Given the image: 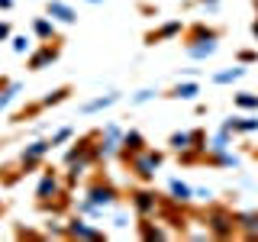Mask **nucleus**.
I'll return each instance as SVG.
<instances>
[{
  "instance_id": "1",
  "label": "nucleus",
  "mask_w": 258,
  "mask_h": 242,
  "mask_svg": "<svg viewBox=\"0 0 258 242\" xmlns=\"http://www.w3.org/2000/svg\"><path fill=\"white\" fill-rule=\"evenodd\" d=\"M204 220H207V232L213 239H232L239 232L236 213H232V210H226V207H210L207 213H204Z\"/></svg>"
},
{
  "instance_id": "2",
  "label": "nucleus",
  "mask_w": 258,
  "mask_h": 242,
  "mask_svg": "<svg viewBox=\"0 0 258 242\" xmlns=\"http://www.w3.org/2000/svg\"><path fill=\"white\" fill-rule=\"evenodd\" d=\"M126 165H129V171L139 177L142 184H149V181H155V171H158L161 165H165V152L145 149V152H139V155H133V158L126 161Z\"/></svg>"
},
{
  "instance_id": "3",
  "label": "nucleus",
  "mask_w": 258,
  "mask_h": 242,
  "mask_svg": "<svg viewBox=\"0 0 258 242\" xmlns=\"http://www.w3.org/2000/svg\"><path fill=\"white\" fill-rule=\"evenodd\" d=\"M91 204H97V207H103V210H110V207H116L119 204V191L113 188V184L107 181V177H97V181L87 188V194H84Z\"/></svg>"
},
{
  "instance_id": "4",
  "label": "nucleus",
  "mask_w": 258,
  "mask_h": 242,
  "mask_svg": "<svg viewBox=\"0 0 258 242\" xmlns=\"http://www.w3.org/2000/svg\"><path fill=\"white\" fill-rule=\"evenodd\" d=\"M64 229H68V239H81V242H103V229H97L94 223H87L84 216H71L68 223H64Z\"/></svg>"
},
{
  "instance_id": "5",
  "label": "nucleus",
  "mask_w": 258,
  "mask_h": 242,
  "mask_svg": "<svg viewBox=\"0 0 258 242\" xmlns=\"http://www.w3.org/2000/svg\"><path fill=\"white\" fill-rule=\"evenodd\" d=\"M158 194L155 191H149V188H136V191H129V204H133L136 210V216H155L158 213Z\"/></svg>"
},
{
  "instance_id": "6",
  "label": "nucleus",
  "mask_w": 258,
  "mask_h": 242,
  "mask_svg": "<svg viewBox=\"0 0 258 242\" xmlns=\"http://www.w3.org/2000/svg\"><path fill=\"white\" fill-rule=\"evenodd\" d=\"M52 149H55L52 139H36V142H29L26 149L20 152V165H23V171H32V168H39V165H42V158H45Z\"/></svg>"
},
{
  "instance_id": "7",
  "label": "nucleus",
  "mask_w": 258,
  "mask_h": 242,
  "mask_svg": "<svg viewBox=\"0 0 258 242\" xmlns=\"http://www.w3.org/2000/svg\"><path fill=\"white\" fill-rule=\"evenodd\" d=\"M58 55H61V48L55 45V42H42V45L36 48V52L29 55V62H26V65H29V71H42V68H48V65L58 62Z\"/></svg>"
},
{
  "instance_id": "8",
  "label": "nucleus",
  "mask_w": 258,
  "mask_h": 242,
  "mask_svg": "<svg viewBox=\"0 0 258 242\" xmlns=\"http://www.w3.org/2000/svg\"><path fill=\"white\" fill-rule=\"evenodd\" d=\"M181 32H184V23L181 20H168V23H161L158 29L145 32V42H149V45H158V42H168V39H177Z\"/></svg>"
},
{
  "instance_id": "9",
  "label": "nucleus",
  "mask_w": 258,
  "mask_h": 242,
  "mask_svg": "<svg viewBox=\"0 0 258 242\" xmlns=\"http://www.w3.org/2000/svg\"><path fill=\"white\" fill-rule=\"evenodd\" d=\"M45 16H52L55 23H64V26H75V23H78L75 7L64 4V0H48V4H45Z\"/></svg>"
},
{
  "instance_id": "10",
  "label": "nucleus",
  "mask_w": 258,
  "mask_h": 242,
  "mask_svg": "<svg viewBox=\"0 0 258 242\" xmlns=\"http://www.w3.org/2000/svg\"><path fill=\"white\" fill-rule=\"evenodd\" d=\"M119 152H123V142L119 139H107V136H97V142H94V158H97V165H107L110 158H119Z\"/></svg>"
},
{
  "instance_id": "11",
  "label": "nucleus",
  "mask_w": 258,
  "mask_h": 242,
  "mask_svg": "<svg viewBox=\"0 0 258 242\" xmlns=\"http://www.w3.org/2000/svg\"><path fill=\"white\" fill-rule=\"evenodd\" d=\"M149 149V142H145V136L139 133V129H126L123 133V152H119V158L129 161L133 155H139V152Z\"/></svg>"
},
{
  "instance_id": "12",
  "label": "nucleus",
  "mask_w": 258,
  "mask_h": 242,
  "mask_svg": "<svg viewBox=\"0 0 258 242\" xmlns=\"http://www.w3.org/2000/svg\"><path fill=\"white\" fill-rule=\"evenodd\" d=\"M61 191V177L55 168H48V171H42V177H39V184H36V200H48V197H55V194Z\"/></svg>"
},
{
  "instance_id": "13",
  "label": "nucleus",
  "mask_w": 258,
  "mask_h": 242,
  "mask_svg": "<svg viewBox=\"0 0 258 242\" xmlns=\"http://www.w3.org/2000/svg\"><path fill=\"white\" fill-rule=\"evenodd\" d=\"M236 226L245 239L258 236V210H236Z\"/></svg>"
},
{
  "instance_id": "14",
  "label": "nucleus",
  "mask_w": 258,
  "mask_h": 242,
  "mask_svg": "<svg viewBox=\"0 0 258 242\" xmlns=\"http://www.w3.org/2000/svg\"><path fill=\"white\" fill-rule=\"evenodd\" d=\"M223 129L252 136V133H258V113H255V116H229V119H223Z\"/></svg>"
},
{
  "instance_id": "15",
  "label": "nucleus",
  "mask_w": 258,
  "mask_h": 242,
  "mask_svg": "<svg viewBox=\"0 0 258 242\" xmlns=\"http://www.w3.org/2000/svg\"><path fill=\"white\" fill-rule=\"evenodd\" d=\"M68 207H71V194H68V191H58L55 197H48V200H39V210H42V213H52V216L64 213Z\"/></svg>"
},
{
  "instance_id": "16",
  "label": "nucleus",
  "mask_w": 258,
  "mask_h": 242,
  "mask_svg": "<svg viewBox=\"0 0 258 242\" xmlns=\"http://www.w3.org/2000/svg\"><path fill=\"white\" fill-rule=\"evenodd\" d=\"M168 197L177 200L181 207H187L190 200H194V188H190V184H184L181 177H171V181H168Z\"/></svg>"
},
{
  "instance_id": "17",
  "label": "nucleus",
  "mask_w": 258,
  "mask_h": 242,
  "mask_svg": "<svg viewBox=\"0 0 258 242\" xmlns=\"http://www.w3.org/2000/svg\"><path fill=\"white\" fill-rule=\"evenodd\" d=\"M184 48H187V55L190 58H197V62H204L210 58V55H216V39H200V42H184Z\"/></svg>"
},
{
  "instance_id": "18",
  "label": "nucleus",
  "mask_w": 258,
  "mask_h": 242,
  "mask_svg": "<svg viewBox=\"0 0 258 242\" xmlns=\"http://www.w3.org/2000/svg\"><path fill=\"white\" fill-rule=\"evenodd\" d=\"M32 36L39 42H55V20L52 16H36L32 20Z\"/></svg>"
},
{
  "instance_id": "19",
  "label": "nucleus",
  "mask_w": 258,
  "mask_h": 242,
  "mask_svg": "<svg viewBox=\"0 0 258 242\" xmlns=\"http://www.w3.org/2000/svg\"><path fill=\"white\" fill-rule=\"evenodd\" d=\"M197 94H200V84H197V81H177V84L165 97H171V100H197Z\"/></svg>"
},
{
  "instance_id": "20",
  "label": "nucleus",
  "mask_w": 258,
  "mask_h": 242,
  "mask_svg": "<svg viewBox=\"0 0 258 242\" xmlns=\"http://www.w3.org/2000/svg\"><path fill=\"white\" fill-rule=\"evenodd\" d=\"M204 165H213V168H239V155H232L229 149H226V152H207V155H204Z\"/></svg>"
},
{
  "instance_id": "21",
  "label": "nucleus",
  "mask_w": 258,
  "mask_h": 242,
  "mask_svg": "<svg viewBox=\"0 0 258 242\" xmlns=\"http://www.w3.org/2000/svg\"><path fill=\"white\" fill-rule=\"evenodd\" d=\"M139 236L145 242H155V239H168V229H161L158 223H152V216H139Z\"/></svg>"
},
{
  "instance_id": "22",
  "label": "nucleus",
  "mask_w": 258,
  "mask_h": 242,
  "mask_svg": "<svg viewBox=\"0 0 258 242\" xmlns=\"http://www.w3.org/2000/svg\"><path fill=\"white\" fill-rule=\"evenodd\" d=\"M116 100H119V94H116V91H110V94H100V97H94V100L81 103V113H100V110L113 107Z\"/></svg>"
},
{
  "instance_id": "23",
  "label": "nucleus",
  "mask_w": 258,
  "mask_h": 242,
  "mask_svg": "<svg viewBox=\"0 0 258 242\" xmlns=\"http://www.w3.org/2000/svg\"><path fill=\"white\" fill-rule=\"evenodd\" d=\"M200 39H220V29L207 26V23H194L187 29V42H200Z\"/></svg>"
},
{
  "instance_id": "24",
  "label": "nucleus",
  "mask_w": 258,
  "mask_h": 242,
  "mask_svg": "<svg viewBox=\"0 0 258 242\" xmlns=\"http://www.w3.org/2000/svg\"><path fill=\"white\" fill-rule=\"evenodd\" d=\"M168 149H171L174 155L187 152L190 149V133H187V129H177V133H171V136H168Z\"/></svg>"
},
{
  "instance_id": "25",
  "label": "nucleus",
  "mask_w": 258,
  "mask_h": 242,
  "mask_svg": "<svg viewBox=\"0 0 258 242\" xmlns=\"http://www.w3.org/2000/svg\"><path fill=\"white\" fill-rule=\"evenodd\" d=\"M232 103H236L239 110L258 113V94H255V91H239V94H232Z\"/></svg>"
},
{
  "instance_id": "26",
  "label": "nucleus",
  "mask_w": 258,
  "mask_h": 242,
  "mask_svg": "<svg viewBox=\"0 0 258 242\" xmlns=\"http://www.w3.org/2000/svg\"><path fill=\"white\" fill-rule=\"evenodd\" d=\"M68 97H71V87H68V84H61V87H55L52 94H45L39 103H42V110H48V107H58V103H64Z\"/></svg>"
},
{
  "instance_id": "27",
  "label": "nucleus",
  "mask_w": 258,
  "mask_h": 242,
  "mask_svg": "<svg viewBox=\"0 0 258 242\" xmlns=\"http://www.w3.org/2000/svg\"><path fill=\"white\" fill-rule=\"evenodd\" d=\"M229 145H232V133L220 126V133H216V136H210V145H207V152H226Z\"/></svg>"
},
{
  "instance_id": "28",
  "label": "nucleus",
  "mask_w": 258,
  "mask_h": 242,
  "mask_svg": "<svg viewBox=\"0 0 258 242\" xmlns=\"http://www.w3.org/2000/svg\"><path fill=\"white\" fill-rule=\"evenodd\" d=\"M245 75V65H236V68H223L213 75V84H232V81H239Z\"/></svg>"
},
{
  "instance_id": "29",
  "label": "nucleus",
  "mask_w": 258,
  "mask_h": 242,
  "mask_svg": "<svg viewBox=\"0 0 258 242\" xmlns=\"http://www.w3.org/2000/svg\"><path fill=\"white\" fill-rule=\"evenodd\" d=\"M207 145H210V136H207V129H190V149L197 152L200 158L207 155Z\"/></svg>"
},
{
  "instance_id": "30",
  "label": "nucleus",
  "mask_w": 258,
  "mask_h": 242,
  "mask_svg": "<svg viewBox=\"0 0 258 242\" xmlns=\"http://www.w3.org/2000/svg\"><path fill=\"white\" fill-rule=\"evenodd\" d=\"M75 210H78L81 216H91V220H100V216L107 213V210H103V207H97V204H91V200H87V197H81L78 204H75Z\"/></svg>"
},
{
  "instance_id": "31",
  "label": "nucleus",
  "mask_w": 258,
  "mask_h": 242,
  "mask_svg": "<svg viewBox=\"0 0 258 242\" xmlns=\"http://www.w3.org/2000/svg\"><path fill=\"white\" fill-rule=\"evenodd\" d=\"M20 91H23V84H20V81H10L7 87H0V110H4V107H7V103H10V100H13V97L20 94Z\"/></svg>"
},
{
  "instance_id": "32",
  "label": "nucleus",
  "mask_w": 258,
  "mask_h": 242,
  "mask_svg": "<svg viewBox=\"0 0 258 242\" xmlns=\"http://www.w3.org/2000/svg\"><path fill=\"white\" fill-rule=\"evenodd\" d=\"M36 113H42V103H29V107H23L20 113H13V123H26V119H32Z\"/></svg>"
},
{
  "instance_id": "33",
  "label": "nucleus",
  "mask_w": 258,
  "mask_h": 242,
  "mask_svg": "<svg viewBox=\"0 0 258 242\" xmlns=\"http://www.w3.org/2000/svg\"><path fill=\"white\" fill-rule=\"evenodd\" d=\"M236 62L239 65H255L258 62V52H255V48H239V52H236Z\"/></svg>"
},
{
  "instance_id": "34",
  "label": "nucleus",
  "mask_w": 258,
  "mask_h": 242,
  "mask_svg": "<svg viewBox=\"0 0 258 242\" xmlns=\"http://www.w3.org/2000/svg\"><path fill=\"white\" fill-rule=\"evenodd\" d=\"M10 48H13L16 55L29 52V39H26V36H10Z\"/></svg>"
},
{
  "instance_id": "35",
  "label": "nucleus",
  "mask_w": 258,
  "mask_h": 242,
  "mask_svg": "<svg viewBox=\"0 0 258 242\" xmlns=\"http://www.w3.org/2000/svg\"><path fill=\"white\" fill-rule=\"evenodd\" d=\"M123 133H126V129H119L116 123H107L100 129V136H107V139H119V142H123Z\"/></svg>"
},
{
  "instance_id": "36",
  "label": "nucleus",
  "mask_w": 258,
  "mask_h": 242,
  "mask_svg": "<svg viewBox=\"0 0 258 242\" xmlns=\"http://www.w3.org/2000/svg\"><path fill=\"white\" fill-rule=\"evenodd\" d=\"M149 100H155V91H139V94L129 97V103H133V107H142V103H149Z\"/></svg>"
},
{
  "instance_id": "37",
  "label": "nucleus",
  "mask_w": 258,
  "mask_h": 242,
  "mask_svg": "<svg viewBox=\"0 0 258 242\" xmlns=\"http://www.w3.org/2000/svg\"><path fill=\"white\" fill-rule=\"evenodd\" d=\"M71 136H75V133H71V126H61V129H58V133H55V136H52V145H61V142H68V139H71Z\"/></svg>"
},
{
  "instance_id": "38",
  "label": "nucleus",
  "mask_w": 258,
  "mask_h": 242,
  "mask_svg": "<svg viewBox=\"0 0 258 242\" xmlns=\"http://www.w3.org/2000/svg\"><path fill=\"white\" fill-rule=\"evenodd\" d=\"M10 36H13L10 23H7V20H0V42H10Z\"/></svg>"
},
{
  "instance_id": "39",
  "label": "nucleus",
  "mask_w": 258,
  "mask_h": 242,
  "mask_svg": "<svg viewBox=\"0 0 258 242\" xmlns=\"http://www.w3.org/2000/svg\"><path fill=\"white\" fill-rule=\"evenodd\" d=\"M13 7V0H0V10H10Z\"/></svg>"
},
{
  "instance_id": "40",
  "label": "nucleus",
  "mask_w": 258,
  "mask_h": 242,
  "mask_svg": "<svg viewBox=\"0 0 258 242\" xmlns=\"http://www.w3.org/2000/svg\"><path fill=\"white\" fill-rule=\"evenodd\" d=\"M252 36H255V39H258V20H255V23H252Z\"/></svg>"
},
{
  "instance_id": "41",
  "label": "nucleus",
  "mask_w": 258,
  "mask_h": 242,
  "mask_svg": "<svg viewBox=\"0 0 258 242\" xmlns=\"http://www.w3.org/2000/svg\"><path fill=\"white\" fill-rule=\"evenodd\" d=\"M197 4H207V7H216V0H197Z\"/></svg>"
},
{
  "instance_id": "42",
  "label": "nucleus",
  "mask_w": 258,
  "mask_h": 242,
  "mask_svg": "<svg viewBox=\"0 0 258 242\" xmlns=\"http://www.w3.org/2000/svg\"><path fill=\"white\" fill-rule=\"evenodd\" d=\"M87 4H103V0H87Z\"/></svg>"
},
{
  "instance_id": "43",
  "label": "nucleus",
  "mask_w": 258,
  "mask_h": 242,
  "mask_svg": "<svg viewBox=\"0 0 258 242\" xmlns=\"http://www.w3.org/2000/svg\"><path fill=\"white\" fill-rule=\"evenodd\" d=\"M0 213H4V200H0Z\"/></svg>"
},
{
  "instance_id": "44",
  "label": "nucleus",
  "mask_w": 258,
  "mask_h": 242,
  "mask_svg": "<svg viewBox=\"0 0 258 242\" xmlns=\"http://www.w3.org/2000/svg\"><path fill=\"white\" fill-rule=\"evenodd\" d=\"M255 158H258V149H255Z\"/></svg>"
},
{
  "instance_id": "45",
  "label": "nucleus",
  "mask_w": 258,
  "mask_h": 242,
  "mask_svg": "<svg viewBox=\"0 0 258 242\" xmlns=\"http://www.w3.org/2000/svg\"><path fill=\"white\" fill-rule=\"evenodd\" d=\"M255 239H258V236H255Z\"/></svg>"
}]
</instances>
